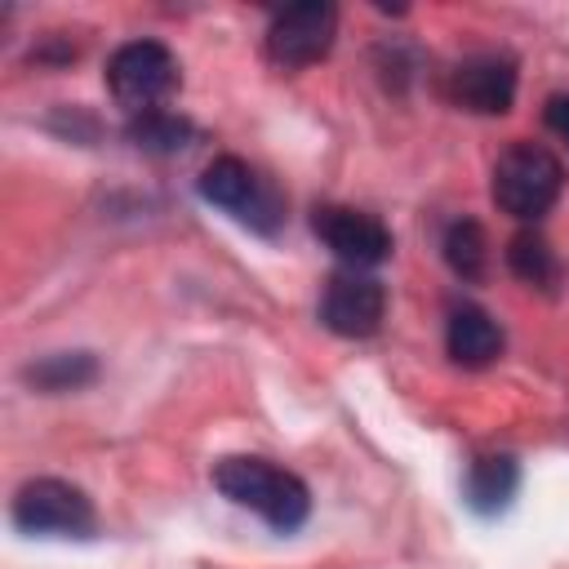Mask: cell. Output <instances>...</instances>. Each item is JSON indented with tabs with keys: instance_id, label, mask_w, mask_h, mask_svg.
Segmentation results:
<instances>
[{
	"instance_id": "1",
	"label": "cell",
	"mask_w": 569,
	"mask_h": 569,
	"mask_svg": "<svg viewBox=\"0 0 569 569\" xmlns=\"http://www.w3.org/2000/svg\"><path fill=\"white\" fill-rule=\"evenodd\" d=\"M213 485L236 507H249L253 516H262L276 533H293L311 511L307 485L267 458H222L213 467Z\"/></svg>"
},
{
	"instance_id": "2",
	"label": "cell",
	"mask_w": 569,
	"mask_h": 569,
	"mask_svg": "<svg viewBox=\"0 0 569 569\" xmlns=\"http://www.w3.org/2000/svg\"><path fill=\"white\" fill-rule=\"evenodd\" d=\"M560 187H565V169L538 142H516L493 164V200L502 213H511L520 222L542 218L560 200Z\"/></svg>"
},
{
	"instance_id": "3",
	"label": "cell",
	"mask_w": 569,
	"mask_h": 569,
	"mask_svg": "<svg viewBox=\"0 0 569 569\" xmlns=\"http://www.w3.org/2000/svg\"><path fill=\"white\" fill-rule=\"evenodd\" d=\"M107 84H111L116 102L129 107L133 116L156 111L178 89V58L160 40H129L111 53Z\"/></svg>"
},
{
	"instance_id": "4",
	"label": "cell",
	"mask_w": 569,
	"mask_h": 569,
	"mask_svg": "<svg viewBox=\"0 0 569 569\" xmlns=\"http://www.w3.org/2000/svg\"><path fill=\"white\" fill-rule=\"evenodd\" d=\"M13 525L22 533H44V538H84L93 529V507L76 485L40 476L13 493Z\"/></svg>"
},
{
	"instance_id": "5",
	"label": "cell",
	"mask_w": 569,
	"mask_h": 569,
	"mask_svg": "<svg viewBox=\"0 0 569 569\" xmlns=\"http://www.w3.org/2000/svg\"><path fill=\"white\" fill-rule=\"evenodd\" d=\"M200 196L218 209H227L231 218H240L253 231H276L280 213V196L271 191V182H262L244 160L236 156H218L204 173H200Z\"/></svg>"
},
{
	"instance_id": "6",
	"label": "cell",
	"mask_w": 569,
	"mask_h": 569,
	"mask_svg": "<svg viewBox=\"0 0 569 569\" xmlns=\"http://www.w3.org/2000/svg\"><path fill=\"white\" fill-rule=\"evenodd\" d=\"M333 36H338V9L333 4H320V0L289 4L267 27V58L284 71H298V67L320 62L333 49Z\"/></svg>"
},
{
	"instance_id": "7",
	"label": "cell",
	"mask_w": 569,
	"mask_h": 569,
	"mask_svg": "<svg viewBox=\"0 0 569 569\" xmlns=\"http://www.w3.org/2000/svg\"><path fill=\"white\" fill-rule=\"evenodd\" d=\"M311 227L351 271L378 267L391 253V231L373 213H360V209H347V204H325V209H316Z\"/></svg>"
},
{
	"instance_id": "8",
	"label": "cell",
	"mask_w": 569,
	"mask_h": 569,
	"mask_svg": "<svg viewBox=\"0 0 569 569\" xmlns=\"http://www.w3.org/2000/svg\"><path fill=\"white\" fill-rule=\"evenodd\" d=\"M382 311H387V293L373 276L365 271H338L329 276L325 284V298H320V320L342 333V338H369L378 325H382Z\"/></svg>"
},
{
	"instance_id": "9",
	"label": "cell",
	"mask_w": 569,
	"mask_h": 569,
	"mask_svg": "<svg viewBox=\"0 0 569 569\" xmlns=\"http://www.w3.org/2000/svg\"><path fill=\"white\" fill-rule=\"evenodd\" d=\"M449 98L453 107L462 111H476V116H502L516 98V62L502 58V53H476V58H462L453 71H449Z\"/></svg>"
},
{
	"instance_id": "10",
	"label": "cell",
	"mask_w": 569,
	"mask_h": 569,
	"mask_svg": "<svg viewBox=\"0 0 569 569\" xmlns=\"http://www.w3.org/2000/svg\"><path fill=\"white\" fill-rule=\"evenodd\" d=\"M445 347H449L453 365L485 369V365H493L502 356V329H498V320L489 311L467 302V307H453L449 329H445Z\"/></svg>"
},
{
	"instance_id": "11",
	"label": "cell",
	"mask_w": 569,
	"mask_h": 569,
	"mask_svg": "<svg viewBox=\"0 0 569 569\" xmlns=\"http://www.w3.org/2000/svg\"><path fill=\"white\" fill-rule=\"evenodd\" d=\"M507 267H511L525 284H538V289H551V284L560 280V258H556V249H551L538 231L511 236V244H507Z\"/></svg>"
},
{
	"instance_id": "12",
	"label": "cell",
	"mask_w": 569,
	"mask_h": 569,
	"mask_svg": "<svg viewBox=\"0 0 569 569\" xmlns=\"http://www.w3.org/2000/svg\"><path fill=\"white\" fill-rule=\"evenodd\" d=\"M516 493V462L511 458H476L467 471V498L476 511H498Z\"/></svg>"
},
{
	"instance_id": "13",
	"label": "cell",
	"mask_w": 569,
	"mask_h": 569,
	"mask_svg": "<svg viewBox=\"0 0 569 569\" xmlns=\"http://www.w3.org/2000/svg\"><path fill=\"white\" fill-rule=\"evenodd\" d=\"M129 138H133L142 151H151V156H173V151H182V147H187L191 124H187L182 116H173V111L156 107V111H142V116H133V120H129Z\"/></svg>"
},
{
	"instance_id": "14",
	"label": "cell",
	"mask_w": 569,
	"mask_h": 569,
	"mask_svg": "<svg viewBox=\"0 0 569 569\" xmlns=\"http://www.w3.org/2000/svg\"><path fill=\"white\" fill-rule=\"evenodd\" d=\"M445 262H449L462 280H480V276H485V267H489V240H485L480 222L462 218V222H453V227L445 231Z\"/></svg>"
},
{
	"instance_id": "15",
	"label": "cell",
	"mask_w": 569,
	"mask_h": 569,
	"mask_svg": "<svg viewBox=\"0 0 569 569\" xmlns=\"http://www.w3.org/2000/svg\"><path fill=\"white\" fill-rule=\"evenodd\" d=\"M93 378V360L89 356H53L40 369H31V382H40L44 391H67Z\"/></svg>"
},
{
	"instance_id": "16",
	"label": "cell",
	"mask_w": 569,
	"mask_h": 569,
	"mask_svg": "<svg viewBox=\"0 0 569 569\" xmlns=\"http://www.w3.org/2000/svg\"><path fill=\"white\" fill-rule=\"evenodd\" d=\"M547 129L569 142V93H551L547 98Z\"/></svg>"
}]
</instances>
